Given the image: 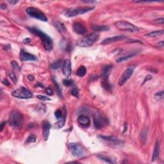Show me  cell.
Returning a JSON list of instances; mask_svg holds the SVG:
<instances>
[{
    "label": "cell",
    "mask_w": 164,
    "mask_h": 164,
    "mask_svg": "<svg viewBox=\"0 0 164 164\" xmlns=\"http://www.w3.org/2000/svg\"><path fill=\"white\" fill-rule=\"evenodd\" d=\"M65 122V117H64L62 118L61 119L59 120L58 122H56V123L54 124L53 127H54L55 128H56V129H60V128H62L63 126H64Z\"/></svg>",
    "instance_id": "obj_23"
},
{
    "label": "cell",
    "mask_w": 164,
    "mask_h": 164,
    "mask_svg": "<svg viewBox=\"0 0 164 164\" xmlns=\"http://www.w3.org/2000/svg\"><path fill=\"white\" fill-rule=\"evenodd\" d=\"M155 98L158 100H163V91L158 92L155 94Z\"/></svg>",
    "instance_id": "obj_32"
},
{
    "label": "cell",
    "mask_w": 164,
    "mask_h": 164,
    "mask_svg": "<svg viewBox=\"0 0 164 164\" xmlns=\"http://www.w3.org/2000/svg\"><path fill=\"white\" fill-rule=\"evenodd\" d=\"M2 83L3 84H4V85H6V86H9L10 85V83L9 82V81L6 79H4L2 81Z\"/></svg>",
    "instance_id": "obj_40"
},
{
    "label": "cell",
    "mask_w": 164,
    "mask_h": 164,
    "mask_svg": "<svg viewBox=\"0 0 164 164\" xmlns=\"http://www.w3.org/2000/svg\"><path fill=\"white\" fill-rule=\"evenodd\" d=\"M31 42V39L30 38H27L26 39L23 40V42L24 43H30Z\"/></svg>",
    "instance_id": "obj_42"
},
{
    "label": "cell",
    "mask_w": 164,
    "mask_h": 164,
    "mask_svg": "<svg viewBox=\"0 0 164 164\" xmlns=\"http://www.w3.org/2000/svg\"><path fill=\"white\" fill-rule=\"evenodd\" d=\"M10 3H13V4H15V3H16L17 2V1H9Z\"/></svg>",
    "instance_id": "obj_46"
},
{
    "label": "cell",
    "mask_w": 164,
    "mask_h": 164,
    "mask_svg": "<svg viewBox=\"0 0 164 164\" xmlns=\"http://www.w3.org/2000/svg\"><path fill=\"white\" fill-rule=\"evenodd\" d=\"M37 97L38 99V100H42V101H49L50 100V99H49V97H46V96H42V95H38V96H37Z\"/></svg>",
    "instance_id": "obj_36"
},
{
    "label": "cell",
    "mask_w": 164,
    "mask_h": 164,
    "mask_svg": "<svg viewBox=\"0 0 164 164\" xmlns=\"http://www.w3.org/2000/svg\"><path fill=\"white\" fill-rule=\"evenodd\" d=\"M115 26L118 30L121 31H128V32H137L139 31V28L135 26L134 24L125 21H120L115 23Z\"/></svg>",
    "instance_id": "obj_6"
},
{
    "label": "cell",
    "mask_w": 164,
    "mask_h": 164,
    "mask_svg": "<svg viewBox=\"0 0 164 164\" xmlns=\"http://www.w3.org/2000/svg\"><path fill=\"white\" fill-rule=\"evenodd\" d=\"M163 34H164L163 30H157V31H151V32L148 33V34H146L145 36L149 37H156L163 35Z\"/></svg>",
    "instance_id": "obj_21"
},
{
    "label": "cell",
    "mask_w": 164,
    "mask_h": 164,
    "mask_svg": "<svg viewBox=\"0 0 164 164\" xmlns=\"http://www.w3.org/2000/svg\"><path fill=\"white\" fill-rule=\"evenodd\" d=\"M12 96L19 99H30L33 96V94L30 90L24 87H21L19 89L12 92Z\"/></svg>",
    "instance_id": "obj_8"
},
{
    "label": "cell",
    "mask_w": 164,
    "mask_h": 164,
    "mask_svg": "<svg viewBox=\"0 0 164 164\" xmlns=\"http://www.w3.org/2000/svg\"><path fill=\"white\" fill-rule=\"evenodd\" d=\"M35 141H36V136L34 135H30L28 137L26 143L28 144V143L35 142Z\"/></svg>",
    "instance_id": "obj_29"
},
{
    "label": "cell",
    "mask_w": 164,
    "mask_h": 164,
    "mask_svg": "<svg viewBox=\"0 0 164 164\" xmlns=\"http://www.w3.org/2000/svg\"><path fill=\"white\" fill-rule=\"evenodd\" d=\"M62 71L65 76L69 77L71 75V71H72V70H71V60L67 59L64 62L62 65Z\"/></svg>",
    "instance_id": "obj_15"
},
{
    "label": "cell",
    "mask_w": 164,
    "mask_h": 164,
    "mask_svg": "<svg viewBox=\"0 0 164 164\" xmlns=\"http://www.w3.org/2000/svg\"><path fill=\"white\" fill-rule=\"evenodd\" d=\"M43 136L44 138V140H47L49 136V131L50 128H51V125L49 124V122L47 121H44L43 122Z\"/></svg>",
    "instance_id": "obj_18"
},
{
    "label": "cell",
    "mask_w": 164,
    "mask_h": 164,
    "mask_svg": "<svg viewBox=\"0 0 164 164\" xmlns=\"http://www.w3.org/2000/svg\"><path fill=\"white\" fill-rule=\"evenodd\" d=\"M62 111L60 109H58L56 110V111H55V117H56L57 119H60L62 118Z\"/></svg>",
    "instance_id": "obj_33"
},
{
    "label": "cell",
    "mask_w": 164,
    "mask_h": 164,
    "mask_svg": "<svg viewBox=\"0 0 164 164\" xmlns=\"http://www.w3.org/2000/svg\"><path fill=\"white\" fill-rule=\"evenodd\" d=\"M63 83L65 86L67 87H70L72 86L73 85V81L71 80H69V79H65L63 81Z\"/></svg>",
    "instance_id": "obj_31"
},
{
    "label": "cell",
    "mask_w": 164,
    "mask_h": 164,
    "mask_svg": "<svg viewBox=\"0 0 164 164\" xmlns=\"http://www.w3.org/2000/svg\"><path fill=\"white\" fill-rule=\"evenodd\" d=\"M54 24H55V27H56V28L58 30V31H60V32H63V31H66L64 25L62 24V23H60L59 21H55Z\"/></svg>",
    "instance_id": "obj_25"
},
{
    "label": "cell",
    "mask_w": 164,
    "mask_h": 164,
    "mask_svg": "<svg viewBox=\"0 0 164 164\" xmlns=\"http://www.w3.org/2000/svg\"><path fill=\"white\" fill-rule=\"evenodd\" d=\"M98 137L101 140L107 142L109 146L111 147H119L123 146L124 142L121 140V139L118 138L114 137V136H104V135H99Z\"/></svg>",
    "instance_id": "obj_10"
},
{
    "label": "cell",
    "mask_w": 164,
    "mask_h": 164,
    "mask_svg": "<svg viewBox=\"0 0 164 164\" xmlns=\"http://www.w3.org/2000/svg\"><path fill=\"white\" fill-rule=\"evenodd\" d=\"M134 66H129V67H128L125 70L123 74H122L121 78H120L119 80V85L122 86V85H123L125 83L127 82L128 80H129L130 78V77L132 76V74H133V72H134Z\"/></svg>",
    "instance_id": "obj_11"
},
{
    "label": "cell",
    "mask_w": 164,
    "mask_h": 164,
    "mask_svg": "<svg viewBox=\"0 0 164 164\" xmlns=\"http://www.w3.org/2000/svg\"><path fill=\"white\" fill-rule=\"evenodd\" d=\"M78 122L83 127H88L90 124V119L85 115H80L78 118Z\"/></svg>",
    "instance_id": "obj_17"
},
{
    "label": "cell",
    "mask_w": 164,
    "mask_h": 164,
    "mask_svg": "<svg viewBox=\"0 0 164 164\" xmlns=\"http://www.w3.org/2000/svg\"><path fill=\"white\" fill-rule=\"evenodd\" d=\"M73 29L76 34H80V35H83V34H86L87 31L86 27L82 23H79V22H76L74 23Z\"/></svg>",
    "instance_id": "obj_14"
},
{
    "label": "cell",
    "mask_w": 164,
    "mask_h": 164,
    "mask_svg": "<svg viewBox=\"0 0 164 164\" xmlns=\"http://www.w3.org/2000/svg\"><path fill=\"white\" fill-rule=\"evenodd\" d=\"M135 55H136L135 53H133V54H130V55H125V56H121V57L118 58L117 59L116 61H117V62H118V63L126 61V60H128V59L131 58H132L133 56H134Z\"/></svg>",
    "instance_id": "obj_24"
},
{
    "label": "cell",
    "mask_w": 164,
    "mask_h": 164,
    "mask_svg": "<svg viewBox=\"0 0 164 164\" xmlns=\"http://www.w3.org/2000/svg\"><path fill=\"white\" fill-rule=\"evenodd\" d=\"M160 141L158 140L156 142L155 147H154L153 153L152 156V162H155L158 159L160 153Z\"/></svg>",
    "instance_id": "obj_19"
},
{
    "label": "cell",
    "mask_w": 164,
    "mask_h": 164,
    "mask_svg": "<svg viewBox=\"0 0 164 164\" xmlns=\"http://www.w3.org/2000/svg\"><path fill=\"white\" fill-rule=\"evenodd\" d=\"M62 62V61L61 60L55 62L54 63L51 64V67L52 69H60V67H61L62 65H63Z\"/></svg>",
    "instance_id": "obj_26"
},
{
    "label": "cell",
    "mask_w": 164,
    "mask_h": 164,
    "mask_svg": "<svg viewBox=\"0 0 164 164\" xmlns=\"http://www.w3.org/2000/svg\"><path fill=\"white\" fill-rule=\"evenodd\" d=\"M0 7H1V9L2 10H5L6 9V7H7V6H6V4L2 3L0 5Z\"/></svg>",
    "instance_id": "obj_41"
},
{
    "label": "cell",
    "mask_w": 164,
    "mask_h": 164,
    "mask_svg": "<svg viewBox=\"0 0 164 164\" xmlns=\"http://www.w3.org/2000/svg\"><path fill=\"white\" fill-rule=\"evenodd\" d=\"M28 30L33 34L34 35H36L41 38L42 41V45H43L44 49L47 51L52 50L53 48V42L52 38L49 35L44 33L41 30H38L37 28H28Z\"/></svg>",
    "instance_id": "obj_1"
},
{
    "label": "cell",
    "mask_w": 164,
    "mask_h": 164,
    "mask_svg": "<svg viewBox=\"0 0 164 164\" xmlns=\"http://www.w3.org/2000/svg\"><path fill=\"white\" fill-rule=\"evenodd\" d=\"M151 78H152V76H151V75H147V76H146V78H145V80H144V82H143L142 84L145 83L146 82H147V81L149 80H151Z\"/></svg>",
    "instance_id": "obj_39"
},
{
    "label": "cell",
    "mask_w": 164,
    "mask_h": 164,
    "mask_svg": "<svg viewBox=\"0 0 164 164\" xmlns=\"http://www.w3.org/2000/svg\"><path fill=\"white\" fill-rule=\"evenodd\" d=\"M108 124V120L101 114H96L94 118V124L97 129H101Z\"/></svg>",
    "instance_id": "obj_12"
},
{
    "label": "cell",
    "mask_w": 164,
    "mask_h": 164,
    "mask_svg": "<svg viewBox=\"0 0 164 164\" xmlns=\"http://www.w3.org/2000/svg\"><path fill=\"white\" fill-rule=\"evenodd\" d=\"M9 123L15 129H21L23 125V116L17 110H14L10 114Z\"/></svg>",
    "instance_id": "obj_2"
},
{
    "label": "cell",
    "mask_w": 164,
    "mask_h": 164,
    "mask_svg": "<svg viewBox=\"0 0 164 164\" xmlns=\"http://www.w3.org/2000/svg\"><path fill=\"white\" fill-rule=\"evenodd\" d=\"M5 124H6V122H2V123L1 124V127H0V128H1L0 131H1V132H2L3 131V128H4V126H5Z\"/></svg>",
    "instance_id": "obj_44"
},
{
    "label": "cell",
    "mask_w": 164,
    "mask_h": 164,
    "mask_svg": "<svg viewBox=\"0 0 164 164\" xmlns=\"http://www.w3.org/2000/svg\"><path fill=\"white\" fill-rule=\"evenodd\" d=\"M70 94L76 97H79V90H78V88L75 86L71 87V90H70Z\"/></svg>",
    "instance_id": "obj_27"
},
{
    "label": "cell",
    "mask_w": 164,
    "mask_h": 164,
    "mask_svg": "<svg viewBox=\"0 0 164 164\" xmlns=\"http://www.w3.org/2000/svg\"><path fill=\"white\" fill-rule=\"evenodd\" d=\"M19 56H20L21 61L22 62L35 61V60H37L36 56H35L32 54H30V53L24 51V50H21Z\"/></svg>",
    "instance_id": "obj_13"
},
{
    "label": "cell",
    "mask_w": 164,
    "mask_h": 164,
    "mask_svg": "<svg viewBox=\"0 0 164 164\" xmlns=\"http://www.w3.org/2000/svg\"><path fill=\"white\" fill-rule=\"evenodd\" d=\"M99 37L100 36L98 34H95V33L89 34L86 36L80 38L77 41V45L80 47H83V48L90 47L98 40Z\"/></svg>",
    "instance_id": "obj_3"
},
{
    "label": "cell",
    "mask_w": 164,
    "mask_h": 164,
    "mask_svg": "<svg viewBox=\"0 0 164 164\" xmlns=\"http://www.w3.org/2000/svg\"><path fill=\"white\" fill-rule=\"evenodd\" d=\"M157 45H158V46H159L160 48H163V41H160V42H158V44H157Z\"/></svg>",
    "instance_id": "obj_43"
},
{
    "label": "cell",
    "mask_w": 164,
    "mask_h": 164,
    "mask_svg": "<svg viewBox=\"0 0 164 164\" xmlns=\"http://www.w3.org/2000/svg\"><path fill=\"white\" fill-rule=\"evenodd\" d=\"M126 38V37L124 36V35H117V36L108 37V38H107L104 40H103V41L101 42V44H103V45L109 44L112 43V42H116V41H121V40L124 39V38Z\"/></svg>",
    "instance_id": "obj_16"
},
{
    "label": "cell",
    "mask_w": 164,
    "mask_h": 164,
    "mask_svg": "<svg viewBox=\"0 0 164 164\" xmlns=\"http://www.w3.org/2000/svg\"><path fill=\"white\" fill-rule=\"evenodd\" d=\"M8 75H9V78H10L11 80L14 83H17V77H16V74H15L13 71H10V72L9 73V74H8Z\"/></svg>",
    "instance_id": "obj_28"
},
{
    "label": "cell",
    "mask_w": 164,
    "mask_h": 164,
    "mask_svg": "<svg viewBox=\"0 0 164 164\" xmlns=\"http://www.w3.org/2000/svg\"><path fill=\"white\" fill-rule=\"evenodd\" d=\"M46 93L48 95L51 96V95L53 94V91L51 87H47L46 89Z\"/></svg>",
    "instance_id": "obj_37"
},
{
    "label": "cell",
    "mask_w": 164,
    "mask_h": 164,
    "mask_svg": "<svg viewBox=\"0 0 164 164\" xmlns=\"http://www.w3.org/2000/svg\"><path fill=\"white\" fill-rule=\"evenodd\" d=\"M112 67V65H108L104 66L102 69L101 85L104 89L107 90H110L111 88V84L109 82V76Z\"/></svg>",
    "instance_id": "obj_4"
},
{
    "label": "cell",
    "mask_w": 164,
    "mask_h": 164,
    "mask_svg": "<svg viewBox=\"0 0 164 164\" xmlns=\"http://www.w3.org/2000/svg\"><path fill=\"white\" fill-rule=\"evenodd\" d=\"M91 28L95 31H107L110 29L108 26L97 25V24H92Z\"/></svg>",
    "instance_id": "obj_20"
},
{
    "label": "cell",
    "mask_w": 164,
    "mask_h": 164,
    "mask_svg": "<svg viewBox=\"0 0 164 164\" xmlns=\"http://www.w3.org/2000/svg\"><path fill=\"white\" fill-rule=\"evenodd\" d=\"M98 156L101 160L105 161L106 162H108V163H114V161L111 160L109 158H107V157L104 156H101V155Z\"/></svg>",
    "instance_id": "obj_34"
},
{
    "label": "cell",
    "mask_w": 164,
    "mask_h": 164,
    "mask_svg": "<svg viewBox=\"0 0 164 164\" xmlns=\"http://www.w3.org/2000/svg\"><path fill=\"white\" fill-rule=\"evenodd\" d=\"M155 22L158 24H163L164 22V19L163 18H160V19H157L155 20Z\"/></svg>",
    "instance_id": "obj_38"
},
{
    "label": "cell",
    "mask_w": 164,
    "mask_h": 164,
    "mask_svg": "<svg viewBox=\"0 0 164 164\" xmlns=\"http://www.w3.org/2000/svg\"><path fill=\"white\" fill-rule=\"evenodd\" d=\"M53 82H54L55 88H56V92H57L59 96H60V97H62V90H61V89H60V87H59V85H58V84L57 82H56V81L55 80L54 78H53Z\"/></svg>",
    "instance_id": "obj_30"
},
{
    "label": "cell",
    "mask_w": 164,
    "mask_h": 164,
    "mask_svg": "<svg viewBox=\"0 0 164 164\" xmlns=\"http://www.w3.org/2000/svg\"><path fill=\"white\" fill-rule=\"evenodd\" d=\"M69 149L72 155L76 158H81L85 155V150L84 147L78 143H70L68 145Z\"/></svg>",
    "instance_id": "obj_7"
},
{
    "label": "cell",
    "mask_w": 164,
    "mask_h": 164,
    "mask_svg": "<svg viewBox=\"0 0 164 164\" xmlns=\"http://www.w3.org/2000/svg\"><path fill=\"white\" fill-rule=\"evenodd\" d=\"M87 73V69L85 67V66L82 65L78 69V70L76 71V74L78 76L83 77Z\"/></svg>",
    "instance_id": "obj_22"
},
{
    "label": "cell",
    "mask_w": 164,
    "mask_h": 164,
    "mask_svg": "<svg viewBox=\"0 0 164 164\" xmlns=\"http://www.w3.org/2000/svg\"><path fill=\"white\" fill-rule=\"evenodd\" d=\"M26 12L30 17L37 19L38 20H41L44 22L48 21V18L45 16L44 14L42 12H41L39 9H37V8L32 7V6L28 7L26 10Z\"/></svg>",
    "instance_id": "obj_9"
},
{
    "label": "cell",
    "mask_w": 164,
    "mask_h": 164,
    "mask_svg": "<svg viewBox=\"0 0 164 164\" xmlns=\"http://www.w3.org/2000/svg\"><path fill=\"white\" fill-rule=\"evenodd\" d=\"M11 65H12V66L13 67V68L14 69L16 70H19L20 69V67H19V64H17V62L16 61H12V62H11Z\"/></svg>",
    "instance_id": "obj_35"
},
{
    "label": "cell",
    "mask_w": 164,
    "mask_h": 164,
    "mask_svg": "<svg viewBox=\"0 0 164 164\" xmlns=\"http://www.w3.org/2000/svg\"><path fill=\"white\" fill-rule=\"evenodd\" d=\"M93 9L94 7H90V6H83V7L80 6V7L71 8V9L66 10L65 12V16L68 17H75L78 15L87 13Z\"/></svg>",
    "instance_id": "obj_5"
},
{
    "label": "cell",
    "mask_w": 164,
    "mask_h": 164,
    "mask_svg": "<svg viewBox=\"0 0 164 164\" xmlns=\"http://www.w3.org/2000/svg\"><path fill=\"white\" fill-rule=\"evenodd\" d=\"M28 78L29 79V80H31V81H33L34 80V77L32 75H29L28 77Z\"/></svg>",
    "instance_id": "obj_45"
}]
</instances>
